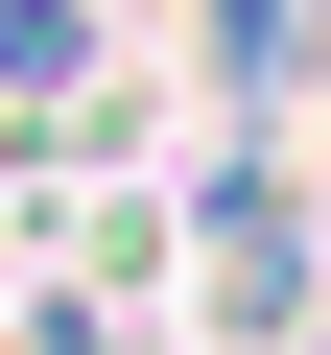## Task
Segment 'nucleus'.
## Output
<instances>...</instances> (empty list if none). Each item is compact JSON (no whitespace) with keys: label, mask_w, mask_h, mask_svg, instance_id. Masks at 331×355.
Listing matches in <instances>:
<instances>
[{"label":"nucleus","mask_w":331,"mask_h":355,"mask_svg":"<svg viewBox=\"0 0 331 355\" xmlns=\"http://www.w3.org/2000/svg\"><path fill=\"white\" fill-rule=\"evenodd\" d=\"M307 71V0H213V95H284Z\"/></svg>","instance_id":"nucleus-1"},{"label":"nucleus","mask_w":331,"mask_h":355,"mask_svg":"<svg viewBox=\"0 0 331 355\" xmlns=\"http://www.w3.org/2000/svg\"><path fill=\"white\" fill-rule=\"evenodd\" d=\"M71 48H95V0H0V95H71Z\"/></svg>","instance_id":"nucleus-2"}]
</instances>
